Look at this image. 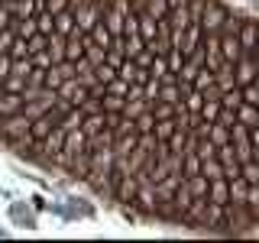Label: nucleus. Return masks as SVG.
<instances>
[{"label":"nucleus","instance_id":"nucleus-3","mask_svg":"<svg viewBox=\"0 0 259 243\" xmlns=\"http://www.w3.org/2000/svg\"><path fill=\"white\" fill-rule=\"evenodd\" d=\"M237 39H240L243 52H256L259 49V20H253V16H240Z\"/></svg>","mask_w":259,"mask_h":243},{"label":"nucleus","instance_id":"nucleus-4","mask_svg":"<svg viewBox=\"0 0 259 243\" xmlns=\"http://www.w3.org/2000/svg\"><path fill=\"white\" fill-rule=\"evenodd\" d=\"M7 214H10V221H13L16 227H23V230H36V227H39L36 208H32V205H26V201H13Z\"/></svg>","mask_w":259,"mask_h":243},{"label":"nucleus","instance_id":"nucleus-12","mask_svg":"<svg viewBox=\"0 0 259 243\" xmlns=\"http://www.w3.org/2000/svg\"><path fill=\"white\" fill-rule=\"evenodd\" d=\"M249 143L259 149V127H249Z\"/></svg>","mask_w":259,"mask_h":243},{"label":"nucleus","instance_id":"nucleus-6","mask_svg":"<svg viewBox=\"0 0 259 243\" xmlns=\"http://www.w3.org/2000/svg\"><path fill=\"white\" fill-rule=\"evenodd\" d=\"M207 140H210V146H214V149H217V146H227V143H230V127H227V124H221V120H214V124H210L207 127Z\"/></svg>","mask_w":259,"mask_h":243},{"label":"nucleus","instance_id":"nucleus-7","mask_svg":"<svg viewBox=\"0 0 259 243\" xmlns=\"http://www.w3.org/2000/svg\"><path fill=\"white\" fill-rule=\"evenodd\" d=\"M237 124L259 127V107H256V104H240V107H237Z\"/></svg>","mask_w":259,"mask_h":243},{"label":"nucleus","instance_id":"nucleus-8","mask_svg":"<svg viewBox=\"0 0 259 243\" xmlns=\"http://www.w3.org/2000/svg\"><path fill=\"white\" fill-rule=\"evenodd\" d=\"M65 201H68V211L75 217H94L97 214L94 205H91V201H84V198H65Z\"/></svg>","mask_w":259,"mask_h":243},{"label":"nucleus","instance_id":"nucleus-2","mask_svg":"<svg viewBox=\"0 0 259 243\" xmlns=\"http://www.w3.org/2000/svg\"><path fill=\"white\" fill-rule=\"evenodd\" d=\"M55 94L62 97V101H68L71 107H81V104L88 101V88L81 85V78L78 75H71V78H65L59 88H55Z\"/></svg>","mask_w":259,"mask_h":243},{"label":"nucleus","instance_id":"nucleus-9","mask_svg":"<svg viewBox=\"0 0 259 243\" xmlns=\"http://www.w3.org/2000/svg\"><path fill=\"white\" fill-rule=\"evenodd\" d=\"M152 124H156V120H152V113H149V110L136 117V130H140V133H149V130H152Z\"/></svg>","mask_w":259,"mask_h":243},{"label":"nucleus","instance_id":"nucleus-5","mask_svg":"<svg viewBox=\"0 0 259 243\" xmlns=\"http://www.w3.org/2000/svg\"><path fill=\"white\" fill-rule=\"evenodd\" d=\"M207 201L210 205H227V201H230V182H227L224 175L207 182Z\"/></svg>","mask_w":259,"mask_h":243},{"label":"nucleus","instance_id":"nucleus-1","mask_svg":"<svg viewBox=\"0 0 259 243\" xmlns=\"http://www.w3.org/2000/svg\"><path fill=\"white\" fill-rule=\"evenodd\" d=\"M227 16H230V10L221 4V0H204V10H201V26H204V32H221Z\"/></svg>","mask_w":259,"mask_h":243},{"label":"nucleus","instance_id":"nucleus-14","mask_svg":"<svg viewBox=\"0 0 259 243\" xmlns=\"http://www.w3.org/2000/svg\"><path fill=\"white\" fill-rule=\"evenodd\" d=\"M256 85H259V75H256Z\"/></svg>","mask_w":259,"mask_h":243},{"label":"nucleus","instance_id":"nucleus-11","mask_svg":"<svg viewBox=\"0 0 259 243\" xmlns=\"http://www.w3.org/2000/svg\"><path fill=\"white\" fill-rule=\"evenodd\" d=\"M10 23H13V16H10V10H7V7L0 4V29H4V26H10Z\"/></svg>","mask_w":259,"mask_h":243},{"label":"nucleus","instance_id":"nucleus-13","mask_svg":"<svg viewBox=\"0 0 259 243\" xmlns=\"http://www.w3.org/2000/svg\"><path fill=\"white\" fill-rule=\"evenodd\" d=\"M0 237H7V230H4V227H0Z\"/></svg>","mask_w":259,"mask_h":243},{"label":"nucleus","instance_id":"nucleus-10","mask_svg":"<svg viewBox=\"0 0 259 243\" xmlns=\"http://www.w3.org/2000/svg\"><path fill=\"white\" fill-rule=\"evenodd\" d=\"M29 205L36 208V214H39V211H49V201L42 198V194H32V201H29Z\"/></svg>","mask_w":259,"mask_h":243}]
</instances>
